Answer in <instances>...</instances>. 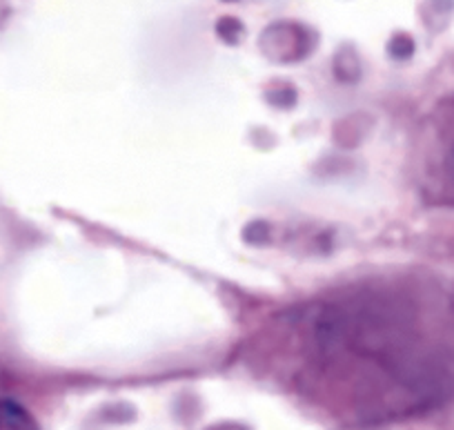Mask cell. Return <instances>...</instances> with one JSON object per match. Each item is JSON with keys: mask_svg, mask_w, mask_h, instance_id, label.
Returning a JSON list of instances; mask_svg holds the SVG:
<instances>
[{"mask_svg": "<svg viewBox=\"0 0 454 430\" xmlns=\"http://www.w3.org/2000/svg\"><path fill=\"white\" fill-rule=\"evenodd\" d=\"M0 430H36V424L19 403L0 402Z\"/></svg>", "mask_w": 454, "mask_h": 430, "instance_id": "obj_1", "label": "cell"}]
</instances>
